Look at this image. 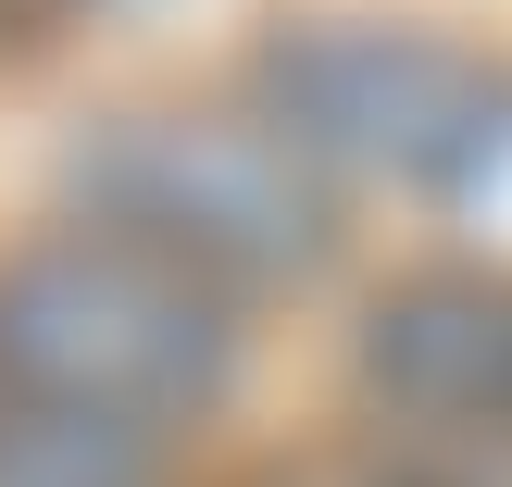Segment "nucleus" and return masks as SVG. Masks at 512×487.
I'll list each match as a JSON object with an SVG mask.
<instances>
[{
  "mask_svg": "<svg viewBox=\"0 0 512 487\" xmlns=\"http://www.w3.org/2000/svg\"><path fill=\"white\" fill-rule=\"evenodd\" d=\"M225 363H238V325L200 288L188 263L138 238H75L25 250L0 275V375L38 400L50 425H100V438H138V425L213 413Z\"/></svg>",
  "mask_w": 512,
  "mask_h": 487,
  "instance_id": "f257e3e1",
  "label": "nucleus"
},
{
  "mask_svg": "<svg viewBox=\"0 0 512 487\" xmlns=\"http://www.w3.org/2000/svg\"><path fill=\"white\" fill-rule=\"evenodd\" d=\"M250 88L288 150L363 163L388 188H475L512 150V75L425 25H288L263 38Z\"/></svg>",
  "mask_w": 512,
  "mask_h": 487,
  "instance_id": "f03ea898",
  "label": "nucleus"
},
{
  "mask_svg": "<svg viewBox=\"0 0 512 487\" xmlns=\"http://www.w3.org/2000/svg\"><path fill=\"white\" fill-rule=\"evenodd\" d=\"M75 200L100 213V238H138L163 263H188L200 288L238 275H300L325 250V200L300 175V150L275 125H200V113H125L75 150Z\"/></svg>",
  "mask_w": 512,
  "mask_h": 487,
  "instance_id": "7ed1b4c3",
  "label": "nucleus"
},
{
  "mask_svg": "<svg viewBox=\"0 0 512 487\" xmlns=\"http://www.w3.org/2000/svg\"><path fill=\"white\" fill-rule=\"evenodd\" d=\"M363 388L425 425L512 438V275H413L363 313Z\"/></svg>",
  "mask_w": 512,
  "mask_h": 487,
  "instance_id": "20e7f679",
  "label": "nucleus"
}]
</instances>
